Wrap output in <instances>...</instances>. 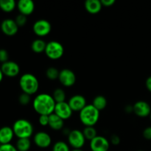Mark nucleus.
I'll return each mask as SVG.
<instances>
[{"label": "nucleus", "mask_w": 151, "mask_h": 151, "mask_svg": "<svg viewBox=\"0 0 151 151\" xmlns=\"http://www.w3.org/2000/svg\"><path fill=\"white\" fill-rule=\"evenodd\" d=\"M49 126L55 131L63 130L64 127V120L55 113L49 115Z\"/></svg>", "instance_id": "19"}, {"label": "nucleus", "mask_w": 151, "mask_h": 151, "mask_svg": "<svg viewBox=\"0 0 151 151\" xmlns=\"http://www.w3.org/2000/svg\"><path fill=\"white\" fill-rule=\"evenodd\" d=\"M54 113L60 116L63 120L69 119L72 116L73 111L69 106L68 102H62V103H56L55 107Z\"/></svg>", "instance_id": "10"}, {"label": "nucleus", "mask_w": 151, "mask_h": 151, "mask_svg": "<svg viewBox=\"0 0 151 151\" xmlns=\"http://www.w3.org/2000/svg\"><path fill=\"white\" fill-rule=\"evenodd\" d=\"M15 22H16L18 26L22 27L26 24L27 22V16H25V15L19 13L18 16H16V19H15Z\"/></svg>", "instance_id": "29"}, {"label": "nucleus", "mask_w": 151, "mask_h": 151, "mask_svg": "<svg viewBox=\"0 0 151 151\" xmlns=\"http://www.w3.org/2000/svg\"><path fill=\"white\" fill-rule=\"evenodd\" d=\"M71 151H83L82 150V149H73V150H72Z\"/></svg>", "instance_id": "39"}, {"label": "nucleus", "mask_w": 151, "mask_h": 151, "mask_svg": "<svg viewBox=\"0 0 151 151\" xmlns=\"http://www.w3.org/2000/svg\"><path fill=\"white\" fill-rule=\"evenodd\" d=\"M38 122L42 126H47L49 125V116L48 115H40L38 118Z\"/></svg>", "instance_id": "32"}, {"label": "nucleus", "mask_w": 151, "mask_h": 151, "mask_svg": "<svg viewBox=\"0 0 151 151\" xmlns=\"http://www.w3.org/2000/svg\"><path fill=\"white\" fill-rule=\"evenodd\" d=\"M101 3L103 6L110 7L115 3V0H101Z\"/></svg>", "instance_id": "35"}, {"label": "nucleus", "mask_w": 151, "mask_h": 151, "mask_svg": "<svg viewBox=\"0 0 151 151\" xmlns=\"http://www.w3.org/2000/svg\"><path fill=\"white\" fill-rule=\"evenodd\" d=\"M0 68H1L3 75L7 77H10V78L17 76L20 72V67L19 64L12 60H8L2 63Z\"/></svg>", "instance_id": "12"}, {"label": "nucleus", "mask_w": 151, "mask_h": 151, "mask_svg": "<svg viewBox=\"0 0 151 151\" xmlns=\"http://www.w3.org/2000/svg\"><path fill=\"white\" fill-rule=\"evenodd\" d=\"M134 113L139 117H146L150 116L151 106L148 103L144 100H138L133 106Z\"/></svg>", "instance_id": "11"}, {"label": "nucleus", "mask_w": 151, "mask_h": 151, "mask_svg": "<svg viewBox=\"0 0 151 151\" xmlns=\"http://www.w3.org/2000/svg\"><path fill=\"white\" fill-rule=\"evenodd\" d=\"M47 44V43L44 40L41 38H36L31 44V49L34 52L41 53L42 52H45Z\"/></svg>", "instance_id": "20"}, {"label": "nucleus", "mask_w": 151, "mask_h": 151, "mask_svg": "<svg viewBox=\"0 0 151 151\" xmlns=\"http://www.w3.org/2000/svg\"><path fill=\"white\" fill-rule=\"evenodd\" d=\"M68 142L73 149H81L86 142V138L83 131L78 129H73L67 136Z\"/></svg>", "instance_id": "6"}, {"label": "nucleus", "mask_w": 151, "mask_h": 151, "mask_svg": "<svg viewBox=\"0 0 151 151\" xmlns=\"http://www.w3.org/2000/svg\"><path fill=\"white\" fill-rule=\"evenodd\" d=\"M138 151H144V150H138Z\"/></svg>", "instance_id": "41"}, {"label": "nucleus", "mask_w": 151, "mask_h": 151, "mask_svg": "<svg viewBox=\"0 0 151 151\" xmlns=\"http://www.w3.org/2000/svg\"><path fill=\"white\" fill-rule=\"evenodd\" d=\"M92 105L97 110H103L107 106V99L103 95H97L93 99Z\"/></svg>", "instance_id": "21"}, {"label": "nucleus", "mask_w": 151, "mask_h": 151, "mask_svg": "<svg viewBox=\"0 0 151 151\" xmlns=\"http://www.w3.org/2000/svg\"><path fill=\"white\" fill-rule=\"evenodd\" d=\"M52 97L54 98L56 103L65 102L66 100V92L64 90L61 88H56L53 91Z\"/></svg>", "instance_id": "24"}, {"label": "nucleus", "mask_w": 151, "mask_h": 151, "mask_svg": "<svg viewBox=\"0 0 151 151\" xmlns=\"http://www.w3.org/2000/svg\"><path fill=\"white\" fill-rule=\"evenodd\" d=\"M56 102L52 95L47 93L38 94L32 101V106L39 115H50L54 113Z\"/></svg>", "instance_id": "1"}, {"label": "nucleus", "mask_w": 151, "mask_h": 151, "mask_svg": "<svg viewBox=\"0 0 151 151\" xmlns=\"http://www.w3.org/2000/svg\"><path fill=\"white\" fill-rule=\"evenodd\" d=\"M79 118L85 126H94L100 119V111L92 104H87L79 112Z\"/></svg>", "instance_id": "2"}, {"label": "nucleus", "mask_w": 151, "mask_h": 151, "mask_svg": "<svg viewBox=\"0 0 151 151\" xmlns=\"http://www.w3.org/2000/svg\"><path fill=\"white\" fill-rule=\"evenodd\" d=\"M17 6L14 0H0V8L6 13L13 11Z\"/></svg>", "instance_id": "22"}, {"label": "nucleus", "mask_w": 151, "mask_h": 151, "mask_svg": "<svg viewBox=\"0 0 151 151\" xmlns=\"http://www.w3.org/2000/svg\"><path fill=\"white\" fill-rule=\"evenodd\" d=\"M145 86H146V88H147V89L151 92V76H149L148 78L146 79Z\"/></svg>", "instance_id": "36"}, {"label": "nucleus", "mask_w": 151, "mask_h": 151, "mask_svg": "<svg viewBox=\"0 0 151 151\" xmlns=\"http://www.w3.org/2000/svg\"><path fill=\"white\" fill-rule=\"evenodd\" d=\"M110 142H111L112 145H119V143H120V138H119V136L116 135V134H113V135L111 137Z\"/></svg>", "instance_id": "34"}, {"label": "nucleus", "mask_w": 151, "mask_h": 151, "mask_svg": "<svg viewBox=\"0 0 151 151\" xmlns=\"http://www.w3.org/2000/svg\"><path fill=\"white\" fill-rule=\"evenodd\" d=\"M3 77H4V75H3L2 72H1V68H0V83H1V81H2V80H3Z\"/></svg>", "instance_id": "38"}, {"label": "nucleus", "mask_w": 151, "mask_h": 151, "mask_svg": "<svg viewBox=\"0 0 151 151\" xmlns=\"http://www.w3.org/2000/svg\"><path fill=\"white\" fill-rule=\"evenodd\" d=\"M60 71L54 66H50L46 70V76L50 80L58 79Z\"/></svg>", "instance_id": "26"}, {"label": "nucleus", "mask_w": 151, "mask_h": 151, "mask_svg": "<svg viewBox=\"0 0 151 151\" xmlns=\"http://www.w3.org/2000/svg\"><path fill=\"white\" fill-rule=\"evenodd\" d=\"M16 7L21 14L28 16L32 13L35 10V3L32 0H19Z\"/></svg>", "instance_id": "16"}, {"label": "nucleus", "mask_w": 151, "mask_h": 151, "mask_svg": "<svg viewBox=\"0 0 151 151\" xmlns=\"http://www.w3.org/2000/svg\"><path fill=\"white\" fill-rule=\"evenodd\" d=\"M69 106L73 111H81L86 106V100L81 94H75L68 101Z\"/></svg>", "instance_id": "15"}, {"label": "nucleus", "mask_w": 151, "mask_h": 151, "mask_svg": "<svg viewBox=\"0 0 151 151\" xmlns=\"http://www.w3.org/2000/svg\"><path fill=\"white\" fill-rule=\"evenodd\" d=\"M31 100V97L29 94H26L24 92H22L19 97V102L22 106H26L28 103H29Z\"/></svg>", "instance_id": "28"}, {"label": "nucleus", "mask_w": 151, "mask_h": 151, "mask_svg": "<svg viewBox=\"0 0 151 151\" xmlns=\"http://www.w3.org/2000/svg\"><path fill=\"white\" fill-rule=\"evenodd\" d=\"M31 142L29 139H18L16 144V147L18 151H28L30 149Z\"/></svg>", "instance_id": "23"}, {"label": "nucleus", "mask_w": 151, "mask_h": 151, "mask_svg": "<svg viewBox=\"0 0 151 151\" xmlns=\"http://www.w3.org/2000/svg\"><path fill=\"white\" fill-rule=\"evenodd\" d=\"M19 86L23 92L32 95L38 90L39 82L35 75L31 73H25L19 79Z\"/></svg>", "instance_id": "3"}, {"label": "nucleus", "mask_w": 151, "mask_h": 151, "mask_svg": "<svg viewBox=\"0 0 151 151\" xmlns=\"http://www.w3.org/2000/svg\"><path fill=\"white\" fill-rule=\"evenodd\" d=\"M58 80L60 83L64 86H72L76 82V75L71 69H63L60 71Z\"/></svg>", "instance_id": "9"}, {"label": "nucleus", "mask_w": 151, "mask_h": 151, "mask_svg": "<svg viewBox=\"0 0 151 151\" xmlns=\"http://www.w3.org/2000/svg\"><path fill=\"white\" fill-rule=\"evenodd\" d=\"M33 141L36 146L41 148H47L52 144V138L50 134L44 131H38L34 135Z\"/></svg>", "instance_id": "13"}, {"label": "nucleus", "mask_w": 151, "mask_h": 151, "mask_svg": "<svg viewBox=\"0 0 151 151\" xmlns=\"http://www.w3.org/2000/svg\"><path fill=\"white\" fill-rule=\"evenodd\" d=\"M0 151H18L16 146L12 144L0 145Z\"/></svg>", "instance_id": "31"}, {"label": "nucleus", "mask_w": 151, "mask_h": 151, "mask_svg": "<svg viewBox=\"0 0 151 151\" xmlns=\"http://www.w3.org/2000/svg\"><path fill=\"white\" fill-rule=\"evenodd\" d=\"M15 134L13 128L9 126H4L0 128V145L10 144Z\"/></svg>", "instance_id": "17"}, {"label": "nucleus", "mask_w": 151, "mask_h": 151, "mask_svg": "<svg viewBox=\"0 0 151 151\" xmlns=\"http://www.w3.org/2000/svg\"><path fill=\"white\" fill-rule=\"evenodd\" d=\"M52 151H71L67 143L63 141H58L53 145Z\"/></svg>", "instance_id": "27"}, {"label": "nucleus", "mask_w": 151, "mask_h": 151, "mask_svg": "<svg viewBox=\"0 0 151 151\" xmlns=\"http://www.w3.org/2000/svg\"><path fill=\"white\" fill-rule=\"evenodd\" d=\"M8 52L6 50H4V49H1V50H0V62L2 63H5V62L8 61Z\"/></svg>", "instance_id": "30"}, {"label": "nucleus", "mask_w": 151, "mask_h": 151, "mask_svg": "<svg viewBox=\"0 0 151 151\" xmlns=\"http://www.w3.org/2000/svg\"><path fill=\"white\" fill-rule=\"evenodd\" d=\"M142 135L145 139L151 140V126H148L145 128L144 131H143Z\"/></svg>", "instance_id": "33"}, {"label": "nucleus", "mask_w": 151, "mask_h": 151, "mask_svg": "<svg viewBox=\"0 0 151 151\" xmlns=\"http://www.w3.org/2000/svg\"><path fill=\"white\" fill-rule=\"evenodd\" d=\"M125 111H126V112H128V113L134 112V109H133V106H131V105H129V106H127L126 108H125Z\"/></svg>", "instance_id": "37"}, {"label": "nucleus", "mask_w": 151, "mask_h": 151, "mask_svg": "<svg viewBox=\"0 0 151 151\" xmlns=\"http://www.w3.org/2000/svg\"><path fill=\"white\" fill-rule=\"evenodd\" d=\"M32 30L38 36H45L51 32L52 24L47 19H38L34 22L32 25Z\"/></svg>", "instance_id": "7"}, {"label": "nucleus", "mask_w": 151, "mask_h": 151, "mask_svg": "<svg viewBox=\"0 0 151 151\" xmlns=\"http://www.w3.org/2000/svg\"><path fill=\"white\" fill-rule=\"evenodd\" d=\"M12 128H13L15 136L17 137L18 139H29V137L33 134V125L27 119H17L13 123Z\"/></svg>", "instance_id": "4"}, {"label": "nucleus", "mask_w": 151, "mask_h": 151, "mask_svg": "<svg viewBox=\"0 0 151 151\" xmlns=\"http://www.w3.org/2000/svg\"><path fill=\"white\" fill-rule=\"evenodd\" d=\"M110 147V142L103 136L97 135L90 141V149L91 151H108Z\"/></svg>", "instance_id": "8"}, {"label": "nucleus", "mask_w": 151, "mask_h": 151, "mask_svg": "<svg viewBox=\"0 0 151 151\" xmlns=\"http://www.w3.org/2000/svg\"><path fill=\"white\" fill-rule=\"evenodd\" d=\"M150 121H151V112H150Z\"/></svg>", "instance_id": "40"}, {"label": "nucleus", "mask_w": 151, "mask_h": 151, "mask_svg": "<svg viewBox=\"0 0 151 151\" xmlns=\"http://www.w3.org/2000/svg\"><path fill=\"white\" fill-rule=\"evenodd\" d=\"M1 29L4 34L8 36H13L17 33L19 26L14 19H6L1 23Z\"/></svg>", "instance_id": "14"}, {"label": "nucleus", "mask_w": 151, "mask_h": 151, "mask_svg": "<svg viewBox=\"0 0 151 151\" xmlns=\"http://www.w3.org/2000/svg\"><path fill=\"white\" fill-rule=\"evenodd\" d=\"M83 133L86 139H88L90 141L97 136V130L94 126H85L84 129L83 130Z\"/></svg>", "instance_id": "25"}, {"label": "nucleus", "mask_w": 151, "mask_h": 151, "mask_svg": "<svg viewBox=\"0 0 151 151\" xmlns=\"http://www.w3.org/2000/svg\"><path fill=\"white\" fill-rule=\"evenodd\" d=\"M44 52L49 58L58 60L64 54V47L59 41H50L47 42Z\"/></svg>", "instance_id": "5"}, {"label": "nucleus", "mask_w": 151, "mask_h": 151, "mask_svg": "<svg viewBox=\"0 0 151 151\" xmlns=\"http://www.w3.org/2000/svg\"><path fill=\"white\" fill-rule=\"evenodd\" d=\"M84 7L86 11L91 14H97L101 10L103 4L101 0H86Z\"/></svg>", "instance_id": "18"}]
</instances>
